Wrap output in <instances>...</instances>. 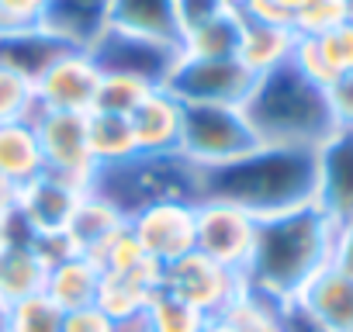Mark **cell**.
<instances>
[{"instance_id":"20","label":"cell","mask_w":353,"mask_h":332,"mask_svg":"<svg viewBox=\"0 0 353 332\" xmlns=\"http://www.w3.org/2000/svg\"><path fill=\"white\" fill-rule=\"evenodd\" d=\"M294 45H298V35H294L291 25H263V21H246L243 18V39H239L236 59L253 76H267V73L291 63Z\"/></svg>"},{"instance_id":"1","label":"cell","mask_w":353,"mask_h":332,"mask_svg":"<svg viewBox=\"0 0 353 332\" xmlns=\"http://www.w3.org/2000/svg\"><path fill=\"white\" fill-rule=\"evenodd\" d=\"M198 201H222L253 218L315 205V152L256 145L243 159L198 170Z\"/></svg>"},{"instance_id":"11","label":"cell","mask_w":353,"mask_h":332,"mask_svg":"<svg viewBox=\"0 0 353 332\" xmlns=\"http://www.w3.org/2000/svg\"><path fill=\"white\" fill-rule=\"evenodd\" d=\"M128 229L156 267H166L194 253V205L191 201L149 205L128 218Z\"/></svg>"},{"instance_id":"28","label":"cell","mask_w":353,"mask_h":332,"mask_svg":"<svg viewBox=\"0 0 353 332\" xmlns=\"http://www.w3.org/2000/svg\"><path fill=\"white\" fill-rule=\"evenodd\" d=\"M156 87L149 80H139V76H128V73H101V83H97V97H94V107L90 111H104V114H121L128 118Z\"/></svg>"},{"instance_id":"21","label":"cell","mask_w":353,"mask_h":332,"mask_svg":"<svg viewBox=\"0 0 353 332\" xmlns=\"http://www.w3.org/2000/svg\"><path fill=\"white\" fill-rule=\"evenodd\" d=\"M97 291H101V270L83 253H73V256H66V260H59L46 270L42 294L63 311L97 304Z\"/></svg>"},{"instance_id":"17","label":"cell","mask_w":353,"mask_h":332,"mask_svg":"<svg viewBox=\"0 0 353 332\" xmlns=\"http://www.w3.org/2000/svg\"><path fill=\"white\" fill-rule=\"evenodd\" d=\"M325 332H353V273L322 267L294 298Z\"/></svg>"},{"instance_id":"36","label":"cell","mask_w":353,"mask_h":332,"mask_svg":"<svg viewBox=\"0 0 353 332\" xmlns=\"http://www.w3.org/2000/svg\"><path fill=\"white\" fill-rule=\"evenodd\" d=\"M52 4L56 0H0V32L46 25Z\"/></svg>"},{"instance_id":"16","label":"cell","mask_w":353,"mask_h":332,"mask_svg":"<svg viewBox=\"0 0 353 332\" xmlns=\"http://www.w3.org/2000/svg\"><path fill=\"white\" fill-rule=\"evenodd\" d=\"M77 49L66 35H59L52 25H35V28H14L0 32V66L14 70L25 80H39L59 56Z\"/></svg>"},{"instance_id":"45","label":"cell","mask_w":353,"mask_h":332,"mask_svg":"<svg viewBox=\"0 0 353 332\" xmlns=\"http://www.w3.org/2000/svg\"><path fill=\"white\" fill-rule=\"evenodd\" d=\"M18 201V187H11L8 180H0V215H8Z\"/></svg>"},{"instance_id":"37","label":"cell","mask_w":353,"mask_h":332,"mask_svg":"<svg viewBox=\"0 0 353 332\" xmlns=\"http://www.w3.org/2000/svg\"><path fill=\"white\" fill-rule=\"evenodd\" d=\"M236 8L246 21H263V25H291L301 0H236Z\"/></svg>"},{"instance_id":"2","label":"cell","mask_w":353,"mask_h":332,"mask_svg":"<svg viewBox=\"0 0 353 332\" xmlns=\"http://www.w3.org/2000/svg\"><path fill=\"white\" fill-rule=\"evenodd\" d=\"M332 236L336 225L315 208H294L274 218H260L256 246L250 267L243 273L246 291L270 301H294L298 291L332 263Z\"/></svg>"},{"instance_id":"31","label":"cell","mask_w":353,"mask_h":332,"mask_svg":"<svg viewBox=\"0 0 353 332\" xmlns=\"http://www.w3.org/2000/svg\"><path fill=\"white\" fill-rule=\"evenodd\" d=\"M346 21H350L346 0H301V8L291 18V28L298 39H319Z\"/></svg>"},{"instance_id":"14","label":"cell","mask_w":353,"mask_h":332,"mask_svg":"<svg viewBox=\"0 0 353 332\" xmlns=\"http://www.w3.org/2000/svg\"><path fill=\"white\" fill-rule=\"evenodd\" d=\"M87 191L56 177V174H39L35 180H28L25 187H18V201H14V211L21 215V222L35 232V236H52V232H63L73 208L80 205Z\"/></svg>"},{"instance_id":"24","label":"cell","mask_w":353,"mask_h":332,"mask_svg":"<svg viewBox=\"0 0 353 332\" xmlns=\"http://www.w3.org/2000/svg\"><path fill=\"white\" fill-rule=\"evenodd\" d=\"M46 170L39 138L32 121H4L0 125V180L11 187H25Z\"/></svg>"},{"instance_id":"8","label":"cell","mask_w":353,"mask_h":332,"mask_svg":"<svg viewBox=\"0 0 353 332\" xmlns=\"http://www.w3.org/2000/svg\"><path fill=\"white\" fill-rule=\"evenodd\" d=\"M39 138L46 174H56L83 191H90V180L97 174L90 145H87V114H66V111H39L28 118Z\"/></svg>"},{"instance_id":"38","label":"cell","mask_w":353,"mask_h":332,"mask_svg":"<svg viewBox=\"0 0 353 332\" xmlns=\"http://www.w3.org/2000/svg\"><path fill=\"white\" fill-rule=\"evenodd\" d=\"M229 4H232V0H173L176 28H181V35H184V32H191V28L205 25L208 18L222 14Z\"/></svg>"},{"instance_id":"15","label":"cell","mask_w":353,"mask_h":332,"mask_svg":"<svg viewBox=\"0 0 353 332\" xmlns=\"http://www.w3.org/2000/svg\"><path fill=\"white\" fill-rule=\"evenodd\" d=\"M139 156H173L181 152V128H184V104L166 87H156L132 114H128Z\"/></svg>"},{"instance_id":"5","label":"cell","mask_w":353,"mask_h":332,"mask_svg":"<svg viewBox=\"0 0 353 332\" xmlns=\"http://www.w3.org/2000/svg\"><path fill=\"white\" fill-rule=\"evenodd\" d=\"M260 145L250 118L243 107L229 104H184V128H181V156L198 170L225 166L243 159Z\"/></svg>"},{"instance_id":"47","label":"cell","mask_w":353,"mask_h":332,"mask_svg":"<svg viewBox=\"0 0 353 332\" xmlns=\"http://www.w3.org/2000/svg\"><path fill=\"white\" fill-rule=\"evenodd\" d=\"M4 239H8V215H0V246H4Z\"/></svg>"},{"instance_id":"39","label":"cell","mask_w":353,"mask_h":332,"mask_svg":"<svg viewBox=\"0 0 353 332\" xmlns=\"http://www.w3.org/2000/svg\"><path fill=\"white\" fill-rule=\"evenodd\" d=\"M63 332H114V318L104 315L97 304L63 311Z\"/></svg>"},{"instance_id":"3","label":"cell","mask_w":353,"mask_h":332,"mask_svg":"<svg viewBox=\"0 0 353 332\" xmlns=\"http://www.w3.org/2000/svg\"><path fill=\"white\" fill-rule=\"evenodd\" d=\"M260 145H281V149H319L332 132V111L322 87H315L308 76H301L291 63L256 76L253 94L243 104Z\"/></svg>"},{"instance_id":"35","label":"cell","mask_w":353,"mask_h":332,"mask_svg":"<svg viewBox=\"0 0 353 332\" xmlns=\"http://www.w3.org/2000/svg\"><path fill=\"white\" fill-rule=\"evenodd\" d=\"M315 49H319L325 70H329L336 80L346 76V73H353V21H346V25H339V28L319 35V39H315Z\"/></svg>"},{"instance_id":"7","label":"cell","mask_w":353,"mask_h":332,"mask_svg":"<svg viewBox=\"0 0 353 332\" xmlns=\"http://www.w3.org/2000/svg\"><path fill=\"white\" fill-rule=\"evenodd\" d=\"M163 291H170L173 298H181L184 304H191L208 318V315H225L236 304V298L246 291V280L243 273L194 249L163 267Z\"/></svg>"},{"instance_id":"10","label":"cell","mask_w":353,"mask_h":332,"mask_svg":"<svg viewBox=\"0 0 353 332\" xmlns=\"http://www.w3.org/2000/svg\"><path fill=\"white\" fill-rule=\"evenodd\" d=\"M83 49L90 52V59L97 63L101 73H128V76L149 80L152 87L166 83L176 56H181L176 45L125 35V32H114V28H101Z\"/></svg>"},{"instance_id":"33","label":"cell","mask_w":353,"mask_h":332,"mask_svg":"<svg viewBox=\"0 0 353 332\" xmlns=\"http://www.w3.org/2000/svg\"><path fill=\"white\" fill-rule=\"evenodd\" d=\"M225 315L236 322L239 332H284V325H281V301L260 298L253 291H243Z\"/></svg>"},{"instance_id":"9","label":"cell","mask_w":353,"mask_h":332,"mask_svg":"<svg viewBox=\"0 0 353 332\" xmlns=\"http://www.w3.org/2000/svg\"><path fill=\"white\" fill-rule=\"evenodd\" d=\"M256 225L260 218L246 215L243 208H232L222 201H198L194 205V249L236 273H246L253 246H256Z\"/></svg>"},{"instance_id":"41","label":"cell","mask_w":353,"mask_h":332,"mask_svg":"<svg viewBox=\"0 0 353 332\" xmlns=\"http://www.w3.org/2000/svg\"><path fill=\"white\" fill-rule=\"evenodd\" d=\"M281 325H284V332H325L298 301H284L281 304Z\"/></svg>"},{"instance_id":"26","label":"cell","mask_w":353,"mask_h":332,"mask_svg":"<svg viewBox=\"0 0 353 332\" xmlns=\"http://www.w3.org/2000/svg\"><path fill=\"white\" fill-rule=\"evenodd\" d=\"M87 145L94 156V166H118L128 163L132 156H139L135 149V135L128 118L121 114H104V111H87Z\"/></svg>"},{"instance_id":"30","label":"cell","mask_w":353,"mask_h":332,"mask_svg":"<svg viewBox=\"0 0 353 332\" xmlns=\"http://www.w3.org/2000/svg\"><path fill=\"white\" fill-rule=\"evenodd\" d=\"M8 332H63V308H56L46 294L14 301L8 304Z\"/></svg>"},{"instance_id":"18","label":"cell","mask_w":353,"mask_h":332,"mask_svg":"<svg viewBox=\"0 0 353 332\" xmlns=\"http://www.w3.org/2000/svg\"><path fill=\"white\" fill-rule=\"evenodd\" d=\"M101 28H114V32L166 42V45H181L173 0H108Z\"/></svg>"},{"instance_id":"29","label":"cell","mask_w":353,"mask_h":332,"mask_svg":"<svg viewBox=\"0 0 353 332\" xmlns=\"http://www.w3.org/2000/svg\"><path fill=\"white\" fill-rule=\"evenodd\" d=\"M145 322H149V332H201L205 315L184 304L181 298H173L170 291H159L145 304Z\"/></svg>"},{"instance_id":"25","label":"cell","mask_w":353,"mask_h":332,"mask_svg":"<svg viewBox=\"0 0 353 332\" xmlns=\"http://www.w3.org/2000/svg\"><path fill=\"white\" fill-rule=\"evenodd\" d=\"M46 287V263L32 242H4L0 246V301L14 304Z\"/></svg>"},{"instance_id":"12","label":"cell","mask_w":353,"mask_h":332,"mask_svg":"<svg viewBox=\"0 0 353 332\" xmlns=\"http://www.w3.org/2000/svg\"><path fill=\"white\" fill-rule=\"evenodd\" d=\"M101 83V70L90 59L83 45L59 56L32 87H35V107L39 111H66V114H87L94 107Z\"/></svg>"},{"instance_id":"27","label":"cell","mask_w":353,"mask_h":332,"mask_svg":"<svg viewBox=\"0 0 353 332\" xmlns=\"http://www.w3.org/2000/svg\"><path fill=\"white\" fill-rule=\"evenodd\" d=\"M104 4L108 0H56L46 25H52L70 42L87 45L104 25Z\"/></svg>"},{"instance_id":"19","label":"cell","mask_w":353,"mask_h":332,"mask_svg":"<svg viewBox=\"0 0 353 332\" xmlns=\"http://www.w3.org/2000/svg\"><path fill=\"white\" fill-rule=\"evenodd\" d=\"M159 291H163V267L145 260V263H139L135 270H125V273H101L97 308L118 322L125 315L145 311V304Z\"/></svg>"},{"instance_id":"46","label":"cell","mask_w":353,"mask_h":332,"mask_svg":"<svg viewBox=\"0 0 353 332\" xmlns=\"http://www.w3.org/2000/svg\"><path fill=\"white\" fill-rule=\"evenodd\" d=\"M0 332H8V304L0 301Z\"/></svg>"},{"instance_id":"34","label":"cell","mask_w":353,"mask_h":332,"mask_svg":"<svg viewBox=\"0 0 353 332\" xmlns=\"http://www.w3.org/2000/svg\"><path fill=\"white\" fill-rule=\"evenodd\" d=\"M32 114H35V87H32V80L18 76L8 66H0V125L4 121H28Z\"/></svg>"},{"instance_id":"6","label":"cell","mask_w":353,"mask_h":332,"mask_svg":"<svg viewBox=\"0 0 353 332\" xmlns=\"http://www.w3.org/2000/svg\"><path fill=\"white\" fill-rule=\"evenodd\" d=\"M163 87L181 104L243 107L256 87V76L239 59H184V56H176Z\"/></svg>"},{"instance_id":"13","label":"cell","mask_w":353,"mask_h":332,"mask_svg":"<svg viewBox=\"0 0 353 332\" xmlns=\"http://www.w3.org/2000/svg\"><path fill=\"white\" fill-rule=\"evenodd\" d=\"M315 208L332 225L353 218V128H336L315 149Z\"/></svg>"},{"instance_id":"4","label":"cell","mask_w":353,"mask_h":332,"mask_svg":"<svg viewBox=\"0 0 353 332\" xmlns=\"http://www.w3.org/2000/svg\"><path fill=\"white\" fill-rule=\"evenodd\" d=\"M90 191L114 205L125 218L159 201H191L198 205V166L181 152L173 156H132L118 166H101Z\"/></svg>"},{"instance_id":"23","label":"cell","mask_w":353,"mask_h":332,"mask_svg":"<svg viewBox=\"0 0 353 332\" xmlns=\"http://www.w3.org/2000/svg\"><path fill=\"white\" fill-rule=\"evenodd\" d=\"M125 222H128V218H125L114 205H108L104 198H97L94 191H87V194L80 198V205L73 208V215H70L63 236H66V242L73 246V253L90 256V253H94L111 232H118Z\"/></svg>"},{"instance_id":"22","label":"cell","mask_w":353,"mask_h":332,"mask_svg":"<svg viewBox=\"0 0 353 332\" xmlns=\"http://www.w3.org/2000/svg\"><path fill=\"white\" fill-rule=\"evenodd\" d=\"M239 39H243V14H239L236 0H232L222 14H215L205 25L184 32L176 52H181L184 59H236Z\"/></svg>"},{"instance_id":"32","label":"cell","mask_w":353,"mask_h":332,"mask_svg":"<svg viewBox=\"0 0 353 332\" xmlns=\"http://www.w3.org/2000/svg\"><path fill=\"white\" fill-rule=\"evenodd\" d=\"M90 260L97 263L101 273H125V270H135L139 263H145L149 256L142 253V246L135 242V236H132V229H128V222H125L118 232H111V236L90 253Z\"/></svg>"},{"instance_id":"44","label":"cell","mask_w":353,"mask_h":332,"mask_svg":"<svg viewBox=\"0 0 353 332\" xmlns=\"http://www.w3.org/2000/svg\"><path fill=\"white\" fill-rule=\"evenodd\" d=\"M201 332H239V329H236V322L229 315H208L205 325H201Z\"/></svg>"},{"instance_id":"43","label":"cell","mask_w":353,"mask_h":332,"mask_svg":"<svg viewBox=\"0 0 353 332\" xmlns=\"http://www.w3.org/2000/svg\"><path fill=\"white\" fill-rule=\"evenodd\" d=\"M114 332H149V322H145V311H135V315H125L114 322Z\"/></svg>"},{"instance_id":"42","label":"cell","mask_w":353,"mask_h":332,"mask_svg":"<svg viewBox=\"0 0 353 332\" xmlns=\"http://www.w3.org/2000/svg\"><path fill=\"white\" fill-rule=\"evenodd\" d=\"M332 263L346 273H353V218L336 225V236H332Z\"/></svg>"},{"instance_id":"40","label":"cell","mask_w":353,"mask_h":332,"mask_svg":"<svg viewBox=\"0 0 353 332\" xmlns=\"http://www.w3.org/2000/svg\"><path fill=\"white\" fill-rule=\"evenodd\" d=\"M325 97H329V111H332L336 128H353V73L339 76L325 90Z\"/></svg>"}]
</instances>
